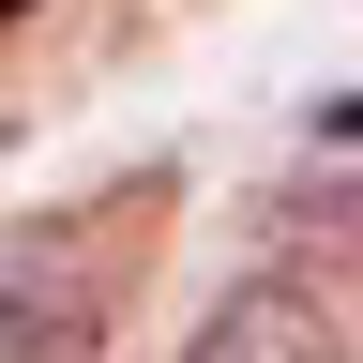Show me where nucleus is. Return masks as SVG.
Listing matches in <instances>:
<instances>
[{
  "label": "nucleus",
  "instance_id": "obj_1",
  "mask_svg": "<svg viewBox=\"0 0 363 363\" xmlns=\"http://www.w3.org/2000/svg\"><path fill=\"white\" fill-rule=\"evenodd\" d=\"M182 363H333V303H318L303 272H242V288L182 333Z\"/></svg>",
  "mask_w": 363,
  "mask_h": 363
},
{
  "label": "nucleus",
  "instance_id": "obj_2",
  "mask_svg": "<svg viewBox=\"0 0 363 363\" xmlns=\"http://www.w3.org/2000/svg\"><path fill=\"white\" fill-rule=\"evenodd\" d=\"M0 363H106V348H76V333H0Z\"/></svg>",
  "mask_w": 363,
  "mask_h": 363
},
{
  "label": "nucleus",
  "instance_id": "obj_3",
  "mask_svg": "<svg viewBox=\"0 0 363 363\" xmlns=\"http://www.w3.org/2000/svg\"><path fill=\"white\" fill-rule=\"evenodd\" d=\"M333 136H363V91H348V106H333Z\"/></svg>",
  "mask_w": 363,
  "mask_h": 363
},
{
  "label": "nucleus",
  "instance_id": "obj_4",
  "mask_svg": "<svg viewBox=\"0 0 363 363\" xmlns=\"http://www.w3.org/2000/svg\"><path fill=\"white\" fill-rule=\"evenodd\" d=\"M0 16H30V0H0Z\"/></svg>",
  "mask_w": 363,
  "mask_h": 363
}]
</instances>
